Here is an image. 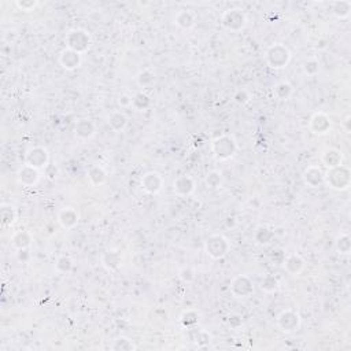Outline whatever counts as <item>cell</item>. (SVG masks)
Masks as SVG:
<instances>
[{"label":"cell","mask_w":351,"mask_h":351,"mask_svg":"<svg viewBox=\"0 0 351 351\" xmlns=\"http://www.w3.org/2000/svg\"><path fill=\"white\" fill-rule=\"evenodd\" d=\"M90 179L92 183L95 181V179H99V181H100L101 184V183L104 181V179H106V174H104V172H103L101 169H99V167H94L90 173Z\"/></svg>","instance_id":"obj_19"},{"label":"cell","mask_w":351,"mask_h":351,"mask_svg":"<svg viewBox=\"0 0 351 351\" xmlns=\"http://www.w3.org/2000/svg\"><path fill=\"white\" fill-rule=\"evenodd\" d=\"M161 177H159V174H156V173H149V174H146V177H144V180L142 181V185L144 187V190L149 191L151 194H155V192H158V191L161 190Z\"/></svg>","instance_id":"obj_10"},{"label":"cell","mask_w":351,"mask_h":351,"mask_svg":"<svg viewBox=\"0 0 351 351\" xmlns=\"http://www.w3.org/2000/svg\"><path fill=\"white\" fill-rule=\"evenodd\" d=\"M295 266H297L298 272H301V269L303 268V259H302L301 256L292 255V256H290L288 259H287L286 268H287V270L290 272V273H291L292 268H295Z\"/></svg>","instance_id":"obj_17"},{"label":"cell","mask_w":351,"mask_h":351,"mask_svg":"<svg viewBox=\"0 0 351 351\" xmlns=\"http://www.w3.org/2000/svg\"><path fill=\"white\" fill-rule=\"evenodd\" d=\"M176 22H177V25H179V26H181V28H184V29H190L191 26L194 25V17H192V14H191V12L183 11V12H180L179 15H177Z\"/></svg>","instance_id":"obj_15"},{"label":"cell","mask_w":351,"mask_h":351,"mask_svg":"<svg viewBox=\"0 0 351 351\" xmlns=\"http://www.w3.org/2000/svg\"><path fill=\"white\" fill-rule=\"evenodd\" d=\"M340 159H342V155L339 154V151H335V150H331V151H327L324 154V162L327 163L328 167H336L340 165Z\"/></svg>","instance_id":"obj_14"},{"label":"cell","mask_w":351,"mask_h":351,"mask_svg":"<svg viewBox=\"0 0 351 351\" xmlns=\"http://www.w3.org/2000/svg\"><path fill=\"white\" fill-rule=\"evenodd\" d=\"M290 60V51L283 46H274L269 50L268 62L274 69L284 67Z\"/></svg>","instance_id":"obj_2"},{"label":"cell","mask_w":351,"mask_h":351,"mask_svg":"<svg viewBox=\"0 0 351 351\" xmlns=\"http://www.w3.org/2000/svg\"><path fill=\"white\" fill-rule=\"evenodd\" d=\"M328 128H329V121L324 115V114H315L313 119H311V129L314 131V133H325Z\"/></svg>","instance_id":"obj_11"},{"label":"cell","mask_w":351,"mask_h":351,"mask_svg":"<svg viewBox=\"0 0 351 351\" xmlns=\"http://www.w3.org/2000/svg\"><path fill=\"white\" fill-rule=\"evenodd\" d=\"M29 243H30V238H29V235L28 233H25V232H19V233H17L15 236H14V244L18 247V249H25V247H28L29 246Z\"/></svg>","instance_id":"obj_18"},{"label":"cell","mask_w":351,"mask_h":351,"mask_svg":"<svg viewBox=\"0 0 351 351\" xmlns=\"http://www.w3.org/2000/svg\"><path fill=\"white\" fill-rule=\"evenodd\" d=\"M48 155L47 151L43 149H33L30 150L28 155H26V165L30 167H35V169H40L46 163H47Z\"/></svg>","instance_id":"obj_6"},{"label":"cell","mask_w":351,"mask_h":351,"mask_svg":"<svg viewBox=\"0 0 351 351\" xmlns=\"http://www.w3.org/2000/svg\"><path fill=\"white\" fill-rule=\"evenodd\" d=\"M279 325L283 331L286 332H292L299 327V317L292 311H284L279 317Z\"/></svg>","instance_id":"obj_7"},{"label":"cell","mask_w":351,"mask_h":351,"mask_svg":"<svg viewBox=\"0 0 351 351\" xmlns=\"http://www.w3.org/2000/svg\"><path fill=\"white\" fill-rule=\"evenodd\" d=\"M232 292L235 295H238V298H247L252 292V287L251 283L249 281L247 277H238L233 280L232 283Z\"/></svg>","instance_id":"obj_8"},{"label":"cell","mask_w":351,"mask_h":351,"mask_svg":"<svg viewBox=\"0 0 351 351\" xmlns=\"http://www.w3.org/2000/svg\"><path fill=\"white\" fill-rule=\"evenodd\" d=\"M90 36L84 30H72L67 35V46L69 50H73L78 54L84 52L87 48L90 47Z\"/></svg>","instance_id":"obj_1"},{"label":"cell","mask_w":351,"mask_h":351,"mask_svg":"<svg viewBox=\"0 0 351 351\" xmlns=\"http://www.w3.org/2000/svg\"><path fill=\"white\" fill-rule=\"evenodd\" d=\"M214 152L217 156H220L221 159H226L229 156H232L235 152V142L231 140L229 137H221L217 142H214Z\"/></svg>","instance_id":"obj_4"},{"label":"cell","mask_w":351,"mask_h":351,"mask_svg":"<svg viewBox=\"0 0 351 351\" xmlns=\"http://www.w3.org/2000/svg\"><path fill=\"white\" fill-rule=\"evenodd\" d=\"M246 22L243 12L240 10H229L225 12L224 15V25L228 29L231 30H239L242 29Z\"/></svg>","instance_id":"obj_5"},{"label":"cell","mask_w":351,"mask_h":351,"mask_svg":"<svg viewBox=\"0 0 351 351\" xmlns=\"http://www.w3.org/2000/svg\"><path fill=\"white\" fill-rule=\"evenodd\" d=\"M108 124L113 126L115 131L124 129V126L126 125V117L124 115V114L115 113V114H113L110 118H108Z\"/></svg>","instance_id":"obj_16"},{"label":"cell","mask_w":351,"mask_h":351,"mask_svg":"<svg viewBox=\"0 0 351 351\" xmlns=\"http://www.w3.org/2000/svg\"><path fill=\"white\" fill-rule=\"evenodd\" d=\"M77 221L78 215L76 214V211H73L72 208H66L59 214V222L65 228H72L77 224Z\"/></svg>","instance_id":"obj_12"},{"label":"cell","mask_w":351,"mask_h":351,"mask_svg":"<svg viewBox=\"0 0 351 351\" xmlns=\"http://www.w3.org/2000/svg\"><path fill=\"white\" fill-rule=\"evenodd\" d=\"M76 133H77V136L84 137V139L91 137L94 135V125L91 124L88 119H81L78 122V125L76 126Z\"/></svg>","instance_id":"obj_13"},{"label":"cell","mask_w":351,"mask_h":351,"mask_svg":"<svg viewBox=\"0 0 351 351\" xmlns=\"http://www.w3.org/2000/svg\"><path fill=\"white\" fill-rule=\"evenodd\" d=\"M206 251L210 256L213 258H221L226 254L228 251V240L222 236H214L208 239L206 243Z\"/></svg>","instance_id":"obj_3"},{"label":"cell","mask_w":351,"mask_h":351,"mask_svg":"<svg viewBox=\"0 0 351 351\" xmlns=\"http://www.w3.org/2000/svg\"><path fill=\"white\" fill-rule=\"evenodd\" d=\"M80 62H81L80 54L76 52V51H73V50H66L60 55V63H62V66L65 69H69V70H73V69L78 67Z\"/></svg>","instance_id":"obj_9"}]
</instances>
